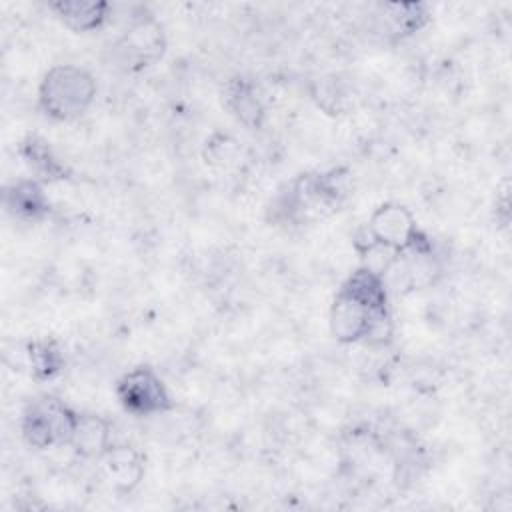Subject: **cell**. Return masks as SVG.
I'll use <instances>...</instances> for the list:
<instances>
[{
    "instance_id": "obj_1",
    "label": "cell",
    "mask_w": 512,
    "mask_h": 512,
    "mask_svg": "<svg viewBox=\"0 0 512 512\" xmlns=\"http://www.w3.org/2000/svg\"><path fill=\"white\" fill-rule=\"evenodd\" d=\"M340 342L382 340L390 330L386 284L380 272L358 268L338 290L330 312Z\"/></svg>"
},
{
    "instance_id": "obj_2",
    "label": "cell",
    "mask_w": 512,
    "mask_h": 512,
    "mask_svg": "<svg viewBox=\"0 0 512 512\" xmlns=\"http://www.w3.org/2000/svg\"><path fill=\"white\" fill-rule=\"evenodd\" d=\"M94 96V78L84 68L70 64L50 68L38 90V102L44 114L62 122L82 116Z\"/></svg>"
},
{
    "instance_id": "obj_3",
    "label": "cell",
    "mask_w": 512,
    "mask_h": 512,
    "mask_svg": "<svg viewBox=\"0 0 512 512\" xmlns=\"http://www.w3.org/2000/svg\"><path fill=\"white\" fill-rule=\"evenodd\" d=\"M80 414L54 396L34 398L22 414V436L34 448L70 444Z\"/></svg>"
},
{
    "instance_id": "obj_4",
    "label": "cell",
    "mask_w": 512,
    "mask_h": 512,
    "mask_svg": "<svg viewBox=\"0 0 512 512\" xmlns=\"http://www.w3.org/2000/svg\"><path fill=\"white\" fill-rule=\"evenodd\" d=\"M116 396L122 408L134 416H154L172 406L164 382L146 366L128 370L116 384Z\"/></svg>"
},
{
    "instance_id": "obj_5",
    "label": "cell",
    "mask_w": 512,
    "mask_h": 512,
    "mask_svg": "<svg viewBox=\"0 0 512 512\" xmlns=\"http://www.w3.org/2000/svg\"><path fill=\"white\" fill-rule=\"evenodd\" d=\"M366 232L370 238L366 246L368 252L374 248L404 252L410 250L422 236L410 210L400 204H382L376 208V212L370 216Z\"/></svg>"
},
{
    "instance_id": "obj_6",
    "label": "cell",
    "mask_w": 512,
    "mask_h": 512,
    "mask_svg": "<svg viewBox=\"0 0 512 512\" xmlns=\"http://www.w3.org/2000/svg\"><path fill=\"white\" fill-rule=\"evenodd\" d=\"M122 48L128 62H134L138 68L154 62L164 50V36L160 24L152 18L132 24V28L122 38Z\"/></svg>"
},
{
    "instance_id": "obj_7",
    "label": "cell",
    "mask_w": 512,
    "mask_h": 512,
    "mask_svg": "<svg viewBox=\"0 0 512 512\" xmlns=\"http://www.w3.org/2000/svg\"><path fill=\"white\" fill-rule=\"evenodd\" d=\"M4 206L14 218L40 220L48 214L50 202L36 180H20L4 192Z\"/></svg>"
},
{
    "instance_id": "obj_8",
    "label": "cell",
    "mask_w": 512,
    "mask_h": 512,
    "mask_svg": "<svg viewBox=\"0 0 512 512\" xmlns=\"http://www.w3.org/2000/svg\"><path fill=\"white\" fill-rule=\"evenodd\" d=\"M50 8L68 28L76 32L98 30L110 14V4L90 0H60L50 4Z\"/></svg>"
},
{
    "instance_id": "obj_9",
    "label": "cell",
    "mask_w": 512,
    "mask_h": 512,
    "mask_svg": "<svg viewBox=\"0 0 512 512\" xmlns=\"http://www.w3.org/2000/svg\"><path fill=\"white\" fill-rule=\"evenodd\" d=\"M70 446H74V450L86 458H100L110 448L108 422L94 414H80Z\"/></svg>"
},
{
    "instance_id": "obj_10",
    "label": "cell",
    "mask_w": 512,
    "mask_h": 512,
    "mask_svg": "<svg viewBox=\"0 0 512 512\" xmlns=\"http://www.w3.org/2000/svg\"><path fill=\"white\" fill-rule=\"evenodd\" d=\"M104 468L106 474L110 478V482L120 488V490H130L142 474V466L138 460V454L128 448V446H120V448H108L104 454Z\"/></svg>"
},
{
    "instance_id": "obj_11",
    "label": "cell",
    "mask_w": 512,
    "mask_h": 512,
    "mask_svg": "<svg viewBox=\"0 0 512 512\" xmlns=\"http://www.w3.org/2000/svg\"><path fill=\"white\" fill-rule=\"evenodd\" d=\"M22 158L30 166V170L40 176L42 180H62L66 178V168L58 158L52 154L48 144L36 136H30L22 142Z\"/></svg>"
},
{
    "instance_id": "obj_12",
    "label": "cell",
    "mask_w": 512,
    "mask_h": 512,
    "mask_svg": "<svg viewBox=\"0 0 512 512\" xmlns=\"http://www.w3.org/2000/svg\"><path fill=\"white\" fill-rule=\"evenodd\" d=\"M226 106L246 126H258L262 116H264V108H262L260 98L256 96L254 88L244 80H236V82L230 84V88L226 92Z\"/></svg>"
},
{
    "instance_id": "obj_13",
    "label": "cell",
    "mask_w": 512,
    "mask_h": 512,
    "mask_svg": "<svg viewBox=\"0 0 512 512\" xmlns=\"http://www.w3.org/2000/svg\"><path fill=\"white\" fill-rule=\"evenodd\" d=\"M28 362L38 380L54 378L64 366V354L54 340H34L28 344Z\"/></svg>"
}]
</instances>
